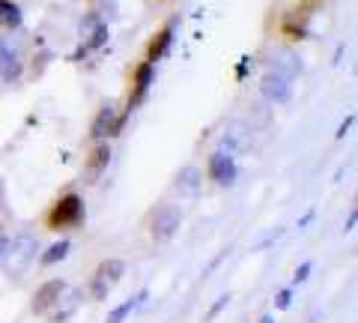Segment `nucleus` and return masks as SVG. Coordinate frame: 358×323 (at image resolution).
Returning a JSON list of instances; mask_svg holds the SVG:
<instances>
[{
    "label": "nucleus",
    "mask_w": 358,
    "mask_h": 323,
    "mask_svg": "<svg viewBox=\"0 0 358 323\" xmlns=\"http://www.w3.org/2000/svg\"><path fill=\"white\" fill-rule=\"evenodd\" d=\"M260 323H275V317H272V315H263V317H260Z\"/></svg>",
    "instance_id": "obj_24"
},
{
    "label": "nucleus",
    "mask_w": 358,
    "mask_h": 323,
    "mask_svg": "<svg viewBox=\"0 0 358 323\" xmlns=\"http://www.w3.org/2000/svg\"><path fill=\"white\" fill-rule=\"evenodd\" d=\"M152 75H155L152 63L143 60V63L134 66V72H131V93H129V99H126V111H122V117H129L131 108H138V105L143 102V96H147L150 84H152Z\"/></svg>",
    "instance_id": "obj_6"
},
{
    "label": "nucleus",
    "mask_w": 358,
    "mask_h": 323,
    "mask_svg": "<svg viewBox=\"0 0 358 323\" xmlns=\"http://www.w3.org/2000/svg\"><path fill=\"white\" fill-rule=\"evenodd\" d=\"M289 303H293V287H281V291L275 294V305L284 311V308H289Z\"/></svg>",
    "instance_id": "obj_18"
},
{
    "label": "nucleus",
    "mask_w": 358,
    "mask_h": 323,
    "mask_svg": "<svg viewBox=\"0 0 358 323\" xmlns=\"http://www.w3.org/2000/svg\"><path fill=\"white\" fill-rule=\"evenodd\" d=\"M134 305H138V299H126V303H120V305L108 315V320H105V323H122V320H126V317L131 315V311H134Z\"/></svg>",
    "instance_id": "obj_17"
},
{
    "label": "nucleus",
    "mask_w": 358,
    "mask_h": 323,
    "mask_svg": "<svg viewBox=\"0 0 358 323\" xmlns=\"http://www.w3.org/2000/svg\"><path fill=\"white\" fill-rule=\"evenodd\" d=\"M206 177L215 186H233L236 180V162L230 159V153H212L209 156V165H206Z\"/></svg>",
    "instance_id": "obj_9"
},
{
    "label": "nucleus",
    "mask_w": 358,
    "mask_h": 323,
    "mask_svg": "<svg viewBox=\"0 0 358 323\" xmlns=\"http://www.w3.org/2000/svg\"><path fill=\"white\" fill-rule=\"evenodd\" d=\"M230 303V294H224V296H218L215 299V303H212V308L206 311V320H215L218 315H221V311H224V305H227Z\"/></svg>",
    "instance_id": "obj_19"
},
{
    "label": "nucleus",
    "mask_w": 358,
    "mask_h": 323,
    "mask_svg": "<svg viewBox=\"0 0 358 323\" xmlns=\"http://www.w3.org/2000/svg\"><path fill=\"white\" fill-rule=\"evenodd\" d=\"M310 270H313V263H301L299 270H296V275H293V282L296 284H301V282H308V275H310Z\"/></svg>",
    "instance_id": "obj_20"
},
{
    "label": "nucleus",
    "mask_w": 358,
    "mask_h": 323,
    "mask_svg": "<svg viewBox=\"0 0 358 323\" xmlns=\"http://www.w3.org/2000/svg\"><path fill=\"white\" fill-rule=\"evenodd\" d=\"M0 66H3V78L6 81H15V78L21 75V66H18V60L9 54L3 46H0Z\"/></svg>",
    "instance_id": "obj_15"
},
{
    "label": "nucleus",
    "mask_w": 358,
    "mask_h": 323,
    "mask_svg": "<svg viewBox=\"0 0 358 323\" xmlns=\"http://www.w3.org/2000/svg\"><path fill=\"white\" fill-rule=\"evenodd\" d=\"M171 42H173V25H164V27L150 39V46H147V63L162 60L164 54H167V48H171Z\"/></svg>",
    "instance_id": "obj_12"
},
{
    "label": "nucleus",
    "mask_w": 358,
    "mask_h": 323,
    "mask_svg": "<svg viewBox=\"0 0 358 323\" xmlns=\"http://www.w3.org/2000/svg\"><path fill=\"white\" fill-rule=\"evenodd\" d=\"M36 252H39V240L33 237V233H21V237H15L6 246V254H3L6 273L9 275H21L33 261H36Z\"/></svg>",
    "instance_id": "obj_2"
},
{
    "label": "nucleus",
    "mask_w": 358,
    "mask_h": 323,
    "mask_svg": "<svg viewBox=\"0 0 358 323\" xmlns=\"http://www.w3.org/2000/svg\"><path fill=\"white\" fill-rule=\"evenodd\" d=\"M69 249H72V242H69V240H57V242H51V246L42 252L39 266H45V270H48V266L66 261V254H69Z\"/></svg>",
    "instance_id": "obj_13"
},
{
    "label": "nucleus",
    "mask_w": 358,
    "mask_h": 323,
    "mask_svg": "<svg viewBox=\"0 0 358 323\" xmlns=\"http://www.w3.org/2000/svg\"><path fill=\"white\" fill-rule=\"evenodd\" d=\"M352 228H355V213H352V216H350V221H346V228H343V231H346V233H350V231H352Z\"/></svg>",
    "instance_id": "obj_23"
},
{
    "label": "nucleus",
    "mask_w": 358,
    "mask_h": 323,
    "mask_svg": "<svg viewBox=\"0 0 358 323\" xmlns=\"http://www.w3.org/2000/svg\"><path fill=\"white\" fill-rule=\"evenodd\" d=\"M6 246H9V240H6V237H0V258L6 254Z\"/></svg>",
    "instance_id": "obj_22"
},
{
    "label": "nucleus",
    "mask_w": 358,
    "mask_h": 323,
    "mask_svg": "<svg viewBox=\"0 0 358 323\" xmlns=\"http://www.w3.org/2000/svg\"><path fill=\"white\" fill-rule=\"evenodd\" d=\"M21 25V9L13 4V0H0V27H18Z\"/></svg>",
    "instance_id": "obj_14"
},
{
    "label": "nucleus",
    "mask_w": 358,
    "mask_h": 323,
    "mask_svg": "<svg viewBox=\"0 0 358 323\" xmlns=\"http://www.w3.org/2000/svg\"><path fill=\"white\" fill-rule=\"evenodd\" d=\"M120 114H117V108H110V105H102L96 111V120H93V126H90V138H93V144L99 141H105L110 135H120Z\"/></svg>",
    "instance_id": "obj_8"
},
{
    "label": "nucleus",
    "mask_w": 358,
    "mask_h": 323,
    "mask_svg": "<svg viewBox=\"0 0 358 323\" xmlns=\"http://www.w3.org/2000/svg\"><path fill=\"white\" fill-rule=\"evenodd\" d=\"M84 216H87V209H84V198L78 195V192H66L60 195L54 204L45 209V219H42V225L45 231H54V233H63V231H75V228H81L84 225Z\"/></svg>",
    "instance_id": "obj_1"
},
{
    "label": "nucleus",
    "mask_w": 358,
    "mask_h": 323,
    "mask_svg": "<svg viewBox=\"0 0 358 323\" xmlns=\"http://www.w3.org/2000/svg\"><path fill=\"white\" fill-rule=\"evenodd\" d=\"M352 123H355V117H352V114H350V117H346V120H343V126H341V129H338V138H343V135H346V129H350V126H352Z\"/></svg>",
    "instance_id": "obj_21"
},
{
    "label": "nucleus",
    "mask_w": 358,
    "mask_h": 323,
    "mask_svg": "<svg viewBox=\"0 0 358 323\" xmlns=\"http://www.w3.org/2000/svg\"><path fill=\"white\" fill-rule=\"evenodd\" d=\"M0 237H3V233H0Z\"/></svg>",
    "instance_id": "obj_25"
},
{
    "label": "nucleus",
    "mask_w": 358,
    "mask_h": 323,
    "mask_svg": "<svg viewBox=\"0 0 358 323\" xmlns=\"http://www.w3.org/2000/svg\"><path fill=\"white\" fill-rule=\"evenodd\" d=\"M108 39V25H96V30H93V36H90L87 39V46L81 48V51H78L75 54V57H81V54H90V51H93V48H99V46H102V42Z\"/></svg>",
    "instance_id": "obj_16"
},
{
    "label": "nucleus",
    "mask_w": 358,
    "mask_h": 323,
    "mask_svg": "<svg viewBox=\"0 0 358 323\" xmlns=\"http://www.w3.org/2000/svg\"><path fill=\"white\" fill-rule=\"evenodd\" d=\"M179 225H182V209L173 207V204H164L155 209V216L150 221V237L152 242H167L173 240V233L179 231Z\"/></svg>",
    "instance_id": "obj_4"
},
{
    "label": "nucleus",
    "mask_w": 358,
    "mask_h": 323,
    "mask_svg": "<svg viewBox=\"0 0 358 323\" xmlns=\"http://www.w3.org/2000/svg\"><path fill=\"white\" fill-rule=\"evenodd\" d=\"M122 273H126V263H122L120 258L102 261L96 266L93 278H90V296H93V299H105L110 294V287H114L122 278Z\"/></svg>",
    "instance_id": "obj_3"
},
{
    "label": "nucleus",
    "mask_w": 358,
    "mask_h": 323,
    "mask_svg": "<svg viewBox=\"0 0 358 323\" xmlns=\"http://www.w3.org/2000/svg\"><path fill=\"white\" fill-rule=\"evenodd\" d=\"M260 90H263V99H268V102H275V105L289 102V81L281 72H266L260 81Z\"/></svg>",
    "instance_id": "obj_10"
},
{
    "label": "nucleus",
    "mask_w": 358,
    "mask_h": 323,
    "mask_svg": "<svg viewBox=\"0 0 358 323\" xmlns=\"http://www.w3.org/2000/svg\"><path fill=\"white\" fill-rule=\"evenodd\" d=\"M63 294H66V282H63V278H48V282L39 284V287H36V294H33V299H30V311H33L36 317L48 315L54 305H60Z\"/></svg>",
    "instance_id": "obj_5"
},
{
    "label": "nucleus",
    "mask_w": 358,
    "mask_h": 323,
    "mask_svg": "<svg viewBox=\"0 0 358 323\" xmlns=\"http://www.w3.org/2000/svg\"><path fill=\"white\" fill-rule=\"evenodd\" d=\"M108 165H110V144H105V141L93 144L87 153V159H84V183L87 186L99 183V177L108 171Z\"/></svg>",
    "instance_id": "obj_7"
},
{
    "label": "nucleus",
    "mask_w": 358,
    "mask_h": 323,
    "mask_svg": "<svg viewBox=\"0 0 358 323\" xmlns=\"http://www.w3.org/2000/svg\"><path fill=\"white\" fill-rule=\"evenodd\" d=\"M200 186H203V174H200L194 165H185V168L176 174V183H173V188L182 198H197Z\"/></svg>",
    "instance_id": "obj_11"
}]
</instances>
